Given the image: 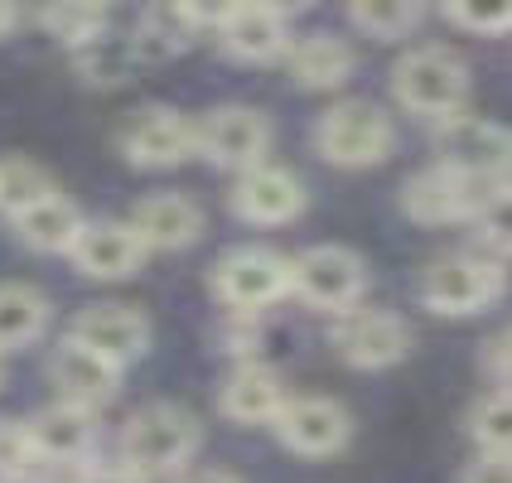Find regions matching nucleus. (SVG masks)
Segmentation results:
<instances>
[{
	"instance_id": "nucleus-33",
	"label": "nucleus",
	"mask_w": 512,
	"mask_h": 483,
	"mask_svg": "<svg viewBox=\"0 0 512 483\" xmlns=\"http://www.w3.org/2000/svg\"><path fill=\"white\" fill-rule=\"evenodd\" d=\"M455 483H512V469H508V459L479 455L474 464H464V469H459Z\"/></svg>"
},
{
	"instance_id": "nucleus-13",
	"label": "nucleus",
	"mask_w": 512,
	"mask_h": 483,
	"mask_svg": "<svg viewBox=\"0 0 512 483\" xmlns=\"http://www.w3.org/2000/svg\"><path fill=\"white\" fill-rule=\"evenodd\" d=\"M68 339H78L97 358H107L116 372H126L131 363H141L145 353H150V319L141 310H131V305L107 300V305H87L73 319Z\"/></svg>"
},
{
	"instance_id": "nucleus-32",
	"label": "nucleus",
	"mask_w": 512,
	"mask_h": 483,
	"mask_svg": "<svg viewBox=\"0 0 512 483\" xmlns=\"http://www.w3.org/2000/svg\"><path fill=\"white\" fill-rule=\"evenodd\" d=\"M508 329H498V334H493V339L484 343V358H479V363H484V372H488V382H493V392H508Z\"/></svg>"
},
{
	"instance_id": "nucleus-9",
	"label": "nucleus",
	"mask_w": 512,
	"mask_h": 483,
	"mask_svg": "<svg viewBox=\"0 0 512 483\" xmlns=\"http://www.w3.org/2000/svg\"><path fill=\"white\" fill-rule=\"evenodd\" d=\"M430 145H435V165H445L455 174H508L512 136L493 116H445V121L430 126Z\"/></svg>"
},
{
	"instance_id": "nucleus-17",
	"label": "nucleus",
	"mask_w": 512,
	"mask_h": 483,
	"mask_svg": "<svg viewBox=\"0 0 512 483\" xmlns=\"http://www.w3.org/2000/svg\"><path fill=\"white\" fill-rule=\"evenodd\" d=\"M126 228L141 237L145 252H184L203 237V208L189 194H174V189H160V194H145Z\"/></svg>"
},
{
	"instance_id": "nucleus-18",
	"label": "nucleus",
	"mask_w": 512,
	"mask_h": 483,
	"mask_svg": "<svg viewBox=\"0 0 512 483\" xmlns=\"http://www.w3.org/2000/svg\"><path fill=\"white\" fill-rule=\"evenodd\" d=\"M145 256L150 252H145L141 237L126 228V223L97 218V223H87V228L78 232L68 261L83 271L87 281H126V276H136L145 266Z\"/></svg>"
},
{
	"instance_id": "nucleus-19",
	"label": "nucleus",
	"mask_w": 512,
	"mask_h": 483,
	"mask_svg": "<svg viewBox=\"0 0 512 483\" xmlns=\"http://www.w3.org/2000/svg\"><path fill=\"white\" fill-rule=\"evenodd\" d=\"M49 377L58 387V401L83 406V411H102L121 387V372L107 358H97L92 348H83L78 339H68V334L58 339L54 358H49Z\"/></svg>"
},
{
	"instance_id": "nucleus-34",
	"label": "nucleus",
	"mask_w": 512,
	"mask_h": 483,
	"mask_svg": "<svg viewBox=\"0 0 512 483\" xmlns=\"http://www.w3.org/2000/svg\"><path fill=\"white\" fill-rule=\"evenodd\" d=\"M73 483H145V479H136V474L121 469V464H83Z\"/></svg>"
},
{
	"instance_id": "nucleus-36",
	"label": "nucleus",
	"mask_w": 512,
	"mask_h": 483,
	"mask_svg": "<svg viewBox=\"0 0 512 483\" xmlns=\"http://www.w3.org/2000/svg\"><path fill=\"white\" fill-rule=\"evenodd\" d=\"M15 25H20V10H15L10 0H0V39H5V34H10Z\"/></svg>"
},
{
	"instance_id": "nucleus-1",
	"label": "nucleus",
	"mask_w": 512,
	"mask_h": 483,
	"mask_svg": "<svg viewBox=\"0 0 512 483\" xmlns=\"http://www.w3.org/2000/svg\"><path fill=\"white\" fill-rule=\"evenodd\" d=\"M508 203V174H455L445 165H426L401 184V208L421 228H459L488 223Z\"/></svg>"
},
{
	"instance_id": "nucleus-26",
	"label": "nucleus",
	"mask_w": 512,
	"mask_h": 483,
	"mask_svg": "<svg viewBox=\"0 0 512 483\" xmlns=\"http://www.w3.org/2000/svg\"><path fill=\"white\" fill-rule=\"evenodd\" d=\"M421 20H426V5H416V0H358V5H348V25L377 44L411 39Z\"/></svg>"
},
{
	"instance_id": "nucleus-7",
	"label": "nucleus",
	"mask_w": 512,
	"mask_h": 483,
	"mask_svg": "<svg viewBox=\"0 0 512 483\" xmlns=\"http://www.w3.org/2000/svg\"><path fill=\"white\" fill-rule=\"evenodd\" d=\"M271 116L247 107V102H223L194 126V150L208 165L232 174H247L256 165H266L271 155Z\"/></svg>"
},
{
	"instance_id": "nucleus-20",
	"label": "nucleus",
	"mask_w": 512,
	"mask_h": 483,
	"mask_svg": "<svg viewBox=\"0 0 512 483\" xmlns=\"http://www.w3.org/2000/svg\"><path fill=\"white\" fill-rule=\"evenodd\" d=\"M213 29V10H199V5H179V0H165V5H150L136 20V58L141 63H160V58H179L199 44L203 34Z\"/></svg>"
},
{
	"instance_id": "nucleus-38",
	"label": "nucleus",
	"mask_w": 512,
	"mask_h": 483,
	"mask_svg": "<svg viewBox=\"0 0 512 483\" xmlns=\"http://www.w3.org/2000/svg\"><path fill=\"white\" fill-rule=\"evenodd\" d=\"M0 382H5V358H0Z\"/></svg>"
},
{
	"instance_id": "nucleus-25",
	"label": "nucleus",
	"mask_w": 512,
	"mask_h": 483,
	"mask_svg": "<svg viewBox=\"0 0 512 483\" xmlns=\"http://www.w3.org/2000/svg\"><path fill=\"white\" fill-rule=\"evenodd\" d=\"M39 25L49 39H58L68 54L87 49L92 39H102L112 29V10L102 0H58V5H44L39 10Z\"/></svg>"
},
{
	"instance_id": "nucleus-14",
	"label": "nucleus",
	"mask_w": 512,
	"mask_h": 483,
	"mask_svg": "<svg viewBox=\"0 0 512 483\" xmlns=\"http://www.w3.org/2000/svg\"><path fill=\"white\" fill-rule=\"evenodd\" d=\"M228 203L232 213L242 223H252V228H285V223H295L305 213L310 194H305L300 174L281 170V165H256V170L237 174Z\"/></svg>"
},
{
	"instance_id": "nucleus-35",
	"label": "nucleus",
	"mask_w": 512,
	"mask_h": 483,
	"mask_svg": "<svg viewBox=\"0 0 512 483\" xmlns=\"http://www.w3.org/2000/svg\"><path fill=\"white\" fill-rule=\"evenodd\" d=\"M179 483H242L232 469H194V474H184Z\"/></svg>"
},
{
	"instance_id": "nucleus-37",
	"label": "nucleus",
	"mask_w": 512,
	"mask_h": 483,
	"mask_svg": "<svg viewBox=\"0 0 512 483\" xmlns=\"http://www.w3.org/2000/svg\"><path fill=\"white\" fill-rule=\"evenodd\" d=\"M10 483H49V479H34V474H25V479H10Z\"/></svg>"
},
{
	"instance_id": "nucleus-28",
	"label": "nucleus",
	"mask_w": 512,
	"mask_h": 483,
	"mask_svg": "<svg viewBox=\"0 0 512 483\" xmlns=\"http://www.w3.org/2000/svg\"><path fill=\"white\" fill-rule=\"evenodd\" d=\"M49 194H58V184L44 165H34L25 155H5L0 160V213L5 218H20L25 208H34Z\"/></svg>"
},
{
	"instance_id": "nucleus-4",
	"label": "nucleus",
	"mask_w": 512,
	"mask_h": 483,
	"mask_svg": "<svg viewBox=\"0 0 512 483\" xmlns=\"http://www.w3.org/2000/svg\"><path fill=\"white\" fill-rule=\"evenodd\" d=\"M314 150L339 170H368L397 150V121L368 97H343L314 121Z\"/></svg>"
},
{
	"instance_id": "nucleus-3",
	"label": "nucleus",
	"mask_w": 512,
	"mask_h": 483,
	"mask_svg": "<svg viewBox=\"0 0 512 483\" xmlns=\"http://www.w3.org/2000/svg\"><path fill=\"white\" fill-rule=\"evenodd\" d=\"M392 97L421 121H445L469 102V63L450 44H416L392 63Z\"/></svg>"
},
{
	"instance_id": "nucleus-22",
	"label": "nucleus",
	"mask_w": 512,
	"mask_h": 483,
	"mask_svg": "<svg viewBox=\"0 0 512 483\" xmlns=\"http://www.w3.org/2000/svg\"><path fill=\"white\" fill-rule=\"evenodd\" d=\"M285 68H290V83L305 87V92H334V87H343L348 78H353L358 49H353L343 34L314 29V34H305V39L290 44Z\"/></svg>"
},
{
	"instance_id": "nucleus-6",
	"label": "nucleus",
	"mask_w": 512,
	"mask_h": 483,
	"mask_svg": "<svg viewBox=\"0 0 512 483\" xmlns=\"http://www.w3.org/2000/svg\"><path fill=\"white\" fill-rule=\"evenodd\" d=\"M208 290L228 314H261L281 305L290 295V256L271 252V247H232L213 261Z\"/></svg>"
},
{
	"instance_id": "nucleus-23",
	"label": "nucleus",
	"mask_w": 512,
	"mask_h": 483,
	"mask_svg": "<svg viewBox=\"0 0 512 483\" xmlns=\"http://www.w3.org/2000/svg\"><path fill=\"white\" fill-rule=\"evenodd\" d=\"M10 223H15V237L39 256H68L73 252V242H78V232L87 228L83 208H78L73 199H63V194L39 199L34 208H25L20 218H10Z\"/></svg>"
},
{
	"instance_id": "nucleus-8",
	"label": "nucleus",
	"mask_w": 512,
	"mask_h": 483,
	"mask_svg": "<svg viewBox=\"0 0 512 483\" xmlns=\"http://www.w3.org/2000/svg\"><path fill=\"white\" fill-rule=\"evenodd\" d=\"M416 295L430 314H445V319H464V314L488 310L498 295H503V271L488 266L479 256L455 252L430 261L416 281Z\"/></svg>"
},
{
	"instance_id": "nucleus-24",
	"label": "nucleus",
	"mask_w": 512,
	"mask_h": 483,
	"mask_svg": "<svg viewBox=\"0 0 512 483\" xmlns=\"http://www.w3.org/2000/svg\"><path fill=\"white\" fill-rule=\"evenodd\" d=\"M49 319H54V305L39 285L5 281L0 285V358L39 343L49 334Z\"/></svg>"
},
{
	"instance_id": "nucleus-21",
	"label": "nucleus",
	"mask_w": 512,
	"mask_h": 483,
	"mask_svg": "<svg viewBox=\"0 0 512 483\" xmlns=\"http://www.w3.org/2000/svg\"><path fill=\"white\" fill-rule=\"evenodd\" d=\"M290 401L285 377L271 363H237L218 387V411L237 421V426H271L281 416V406Z\"/></svg>"
},
{
	"instance_id": "nucleus-5",
	"label": "nucleus",
	"mask_w": 512,
	"mask_h": 483,
	"mask_svg": "<svg viewBox=\"0 0 512 483\" xmlns=\"http://www.w3.org/2000/svg\"><path fill=\"white\" fill-rule=\"evenodd\" d=\"M290 295L324 314H348L368 295V261L343 247V242H319L290 256Z\"/></svg>"
},
{
	"instance_id": "nucleus-31",
	"label": "nucleus",
	"mask_w": 512,
	"mask_h": 483,
	"mask_svg": "<svg viewBox=\"0 0 512 483\" xmlns=\"http://www.w3.org/2000/svg\"><path fill=\"white\" fill-rule=\"evenodd\" d=\"M440 20L455 29H469V34H488V39H503L512 29L508 10H474V5H440Z\"/></svg>"
},
{
	"instance_id": "nucleus-11",
	"label": "nucleus",
	"mask_w": 512,
	"mask_h": 483,
	"mask_svg": "<svg viewBox=\"0 0 512 483\" xmlns=\"http://www.w3.org/2000/svg\"><path fill=\"white\" fill-rule=\"evenodd\" d=\"M411 324L392 310H348L334 324V353L358 372L397 368L411 353Z\"/></svg>"
},
{
	"instance_id": "nucleus-15",
	"label": "nucleus",
	"mask_w": 512,
	"mask_h": 483,
	"mask_svg": "<svg viewBox=\"0 0 512 483\" xmlns=\"http://www.w3.org/2000/svg\"><path fill=\"white\" fill-rule=\"evenodd\" d=\"M194 150V126L174 107H141L121 126V155L136 170H174Z\"/></svg>"
},
{
	"instance_id": "nucleus-16",
	"label": "nucleus",
	"mask_w": 512,
	"mask_h": 483,
	"mask_svg": "<svg viewBox=\"0 0 512 483\" xmlns=\"http://www.w3.org/2000/svg\"><path fill=\"white\" fill-rule=\"evenodd\" d=\"M29 450L34 459H49V464H92L97 455V411L83 406H68V401H49L39 406L25 421Z\"/></svg>"
},
{
	"instance_id": "nucleus-2",
	"label": "nucleus",
	"mask_w": 512,
	"mask_h": 483,
	"mask_svg": "<svg viewBox=\"0 0 512 483\" xmlns=\"http://www.w3.org/2000/svg\"><path fill=\"white\" fill-rule=\"evenodd\" d=\"M199 445L203 426L194 411H184L174 401H150L121 426V469H131L136 479L184 474L189 459L199 455Z\"/></svg>"
},
{
	"instance_id": "nucleus-27",
	"label": "nucleus",
	"mask_w": 512,
	"mask_h": 483,
	"mask_svg": "<svg viewBox=\"0 0 512 483\" xmlns=\"http://www.w3.org/2000/svg\"><path fill=\"white\" fill-rule=\"evenodd\" d=\"M141 58H136V44H131V34H102V39H92L87 49L73 54V68H78V78L92 87H121L131 78V68H136Z\"/></svg>"
},
{
	"instance_id": "nucleus-30",
	"label": "nucleus",
	"mask_w": 512,
	"mask_h": 483,
	"mask_svg": "<svg viewBox=\"0 0 512 483\" xmlns=\"http://www.w3.org/2000/svg\"><path fill=\"white\" fill-rule=\"evenodd\" d=\"M29 469H34V450H29L25 421H5L0 416V483L25 479Z\"/></svg>"
},
{
	"instance_id": "nucleus-10",
	"label": "nucleus",
	"mask_w": 512,
	"mask_h": 483,
	"mask_svg": "<svg viewBox=\"0 0 512 483\" xmlns=\"http://www.w3.org/2000/svg\"><path fill=\"white\" fill-rule=\"evenodd\" d=\"M213 39L232 63H276L290 54L295 34H290V15L281 5H261V0H242V5H223L213 10Z\"/></svg>"
},
{
	"instance_id": "nucleus-29",
	"label": "nucleus",
	"mask_w": 512,
	"mask_h": 483,
	"mask_svg": "<svg viewBox=\"0 0 512 483\" xmlns=\"http://www.w3.org/2000/svg\"><path fill=\"white\" fill-rule=\"evenodd\" d=\"M469 440L488 459H512V401L508 392H488L469 406Z\"/></svg>"
},
{
	"instance_id": "nucleus-12",
	"label": "nucleus",
	"mask_w": 512,
	"mask_h": 483,
	"mask_svg": "<svg viewBox=\"0 0 512 483\" xmlns=\"http://www.w3.org/2000/svg\"><path fill=\"white\" fill-rule=\"evenodd\" d=\"M271 426L276 440L300 459H329L353 440V416L334 397H290Z\"/></svg>"
}]
</instances>
